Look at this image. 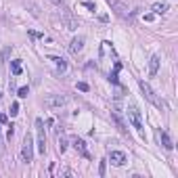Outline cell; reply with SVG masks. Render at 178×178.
Wrapping results in <instances>:
<instances>
[{"mask_svg": "<svg viewBox=\"0 0 178 178\" xmlns=\"http://www.w3.org/2000/svg\"><path fill=\"white\" fill-rule=\"evenodd\" d=\"M138 86H140L142 94H145V98H147L151 105H155V107H157V109H161V111H168V103H166L164 98H159V96L153 92V88H151L145 80H138Z\"/></svg>", "mask_w": 178, "mask_h": 178, "instance_id": "obj_1", "label": "cell"}, {"mask_svg": "<svg viewBox=\"0 0 178 178\" xmlns=\"http://www.w3.org/2000/svg\"><path fill=\"white\" fill-rule=\"evenodd\" d=\"M21 157H23V161H25V164H30V161L34 159V138H32V134H25V136H23Z\"/></svg>", "mask_w": 178, "mask_h": 178, "instance_id": "obj_2", "label": "cell"}, {"mask_svg": "<svg viewBox=\"0 0 178 178\" xmlns=\"http://www.w3.org/2000/svg\"><path fill=\"white\" fill-rule=\"evenodd\" d=\"M128 117H130L132 126L138 130V134L145 138V130H142V117H140V111H138V107H136V105H130V107H128Z\"/></svg>", "mask_w": 178, "mask_h": 178, "instance_id": "obj_3", "label": "cell"}, {"mask_svg": "<svg viewBox=\"0 0 178 178\" xmlns=\"http://www.w3.org/2000/svg\"><path fill=\"white\" fill-rule=\"evenodd\" d=\"M61 21H63V25L69 30V32H76L78 30V19L71 15V11L65 6V8H61Z\"/></svg>", "mask_w": 178, "mask_h": 178, "instance_id": "obj_4", "label": "cell"}, {"mask_svg": "<svg viewBox=\"0 0 178 178\" xmlns=\"http://www.w3.org/2000/svg\"><path fill=\"white\" fill-rule=\"evenodd\" d=\"M109 2V6H111V11L117 15V17H122V19H126L128 15H130V8H128V4L124 2V0H107Z\"/></svg>", "mask_w": 178, "mask_h": 178, "instance_id": "obj_5", "label": "cell"}, {"mask_svg": "<svg viewBox=\"0 0 178 178\" xmlns=\"http://www.w3.org/2000/svg\"><path fill=\"white\" fill-rule=\"evenodd\" d=\"M65 103H67V98H65L63 94H48V96L44 98L46 109H61Z\"/></svg>", "mask_w": 178, "mask_h": 178, "instance_id": "obj_6", "label": "cell"}, {"mask_svg": "<svg viewBox=\"0 0 178 178\" xmlns=\"http://www.w3.org/2000/svg\"><path fill=\"white\" fill-rule=\"evenodd\" d=\"M36 130H38V151L44 155L46 151V134H44V122L38 117L36 120Z\"/></svg>", "mask_w": 178, "mask_h": 178, "instance_id": "obj_7", "label": "cell"}, {"mask_svg": "<svg viewBox=\"0 0 178 178\" xmlns=\"http://www.w3.org/2000/svg\"><path fill=\"white\" fill-rule=\"evenodd\" d=\"M109 161L113 166H124L126 164V153L124 151H109Z\"/></svg>", "mask_w": 178, "mask_h": 178, "instance_id": "obj_8", "label": "cell"}, {"mask_svg": "<svg viewBox=\"0 0 178 178\" xmlns=\"http://www.w3.org/2000/svg\"><path fill=\"white\" fill-rule=\"evenodd\" d=\"M157 138H159V142L164 145V149H168V151H172V149H174V142H172V138L168 136V132L157 130Z\"/></svg>", "mask_w": 178, "mask_h": 178, "instance_id": "obj_9", "label": "cell"}, {"mask_svg": "<svg viewBox=\"0 0 178 178\" xmlns=\"http://www.w3.org/2000/svg\"><path fill=\"white\" fill-rule=\"evenodd\" d=\"M82 48H84V36H78V38L71 40L69 52H71V55H78V52H82Z\"/></svg>", "mask_w": 178, "mask_h": 178, "instance_id": "obj_10", "label": "cell"}, {"mask_svg": "<svg viewBox=\"0 0 178 178\" xmlns=\"http://www.w3.org/2000/svg\"><path fill=\"white\" fill-rule=\"evenodd\" d=\"M73 149H76V151H78V153H80V155H84V157H86V159H90L88 151H86V142H84V140H82V138H78V136H76V138H73Z\"/></svg>", "mask_w": 178, "mask_h": 178, "instance_id": "obj_11", "label": "cell"}, {"mask_svg": "<svg viewBox=\"0 0 178 178\" xmlns=\"http://www.w3.org/2000/svg\"><path fill=\"white\" fill-rule=\"evenodd\" d=\"M111 117H113V122L117 124V128H120V132H122V134H128V128H126V122L122 120V115H120L117 111H113V113H111Z\"/></svg>", "mask_w": 178, "mask_h": 178, "instance_id": "obj_12", "label": "cell"}, {"mask_svg": "<svg viewBox=\"0 0 178 178\" xmlns=\"http://www.w3.org/2000/svg\"><path fill=\"white\" fill-rule=\"evenodd\" d=\"M157 69H159V57H157V55H153V57H151V61H149V76H155V73H157Z\"/></svg>", "mask_w": 178, "mask_h": 178, "instance_id": "obj_13", "label": "cell"}, {"mask_svg": "<svg viewBox=\"0 0 178 178\" xmlns=\"http://www.w3.org/2000/svg\"><path fill=\"white\" fill-rule=\"evenodd\" d=\"M57 145H59V151L65 153V149H67V138H65L63 132H57Z\"/></svg>", "mask_w": 178, "mask_h": 178, "instance_id": "obj_14", "label": "cell"}, {"mask_svg": "<svg viewBox=\"0 0 178 178\" xmlns=\"http://www.w3.org/2000/svg\"><path fill=\"white\" fill-rule=\"evenodd\" d=\"M166 11H168V4H166V2H155V4H153V13H155V15H164Z\"/></svg>", "mask_w": 178, "mask_h": 178, "instance_id": "obj_15", "label": "cell"}, {"mask_svg": "<svg viewBox=\"0 0 178 178\" xmlns=\"http://www.w3.org/2000/svg\"><path fill=\"white\" fill-rule=\"evenodd\" d=\"M50 61H55V65H57L61 71H65V69H67V63H65V59H63V57H55V55H52V57H50Z\"/></svg>", "mask_w": 178, "mask_h": 178, "instance_id": "obj_16", "label": "cell"}, {"mask_svg": "<svg viewBox=\"0 0 178 178\" xmlns=\"http://www.w3.org/2000/svg\"><path fill=\"white\" fill-rule=\"evenodd\" d=\"M27 94H30V88H27V86H21V88L17 90V96H19V98H27Z\"/></svg>", "mask_w": 178, "mask_h": 178, "instance_id": "obj_17", "label": "cell"}, {"mask_svg": "<svg viewBox=\"0 0 178 178\" xmlns=\"http://www.w3.org/2000/svg\"><path fill=\"white\" fill-rule=\"evenodd\" d=\"M11 67H13V73H15V76H19V73H21V61H13V63H11Z\"/></svg>", "mask_w": 178, "mask_h": 178, "instance_id": "obj_18", "label": "cell"}, {"mask_svg": "<svg viewBox=\"0 0 178 178\" xmlns=\"http://www.w3.org/2000/svg\"><path fill=\"white\" fill-rule=\"evenodd\" d=\"M17 113H19V103H13L11 105V117H15Z\"/></svg>", "mask_w": 178, "mask_h": 178, "instance_id": "obj_19", "label": "cell"}, {"mask_svg": "<svg viewBox=\"0 0 178 178\" xmlns=\"http://www.w3.org/2000/svg\"><path fill=\"white\" fill-rule=\"evenodd\" d=\"M78 90H82V92H88L90 86L86 84V82H78Z\"/></svg>", "mask_w": 178, "mask_h": 178, "instance_id": "obj_20", "label": "cell"}, {"mask_svg": "<svg viewBox=\"0 0 178 178\" xmlns=\"http://www.w3.org/2000/svg\"><path fill=\"white\" fill-rule=\"evenodd\" d=\"M105 168H107V161H101V166H98V174L101 176H105Z\"/></svg>", "mask_w": 178, "mask_h": 178, "instance_id": "obj_21", "label": "cell"}, {"mask_svg": "<svg viewBox=\"0 0 178 178\" xmlns=\"http://www.w3.org/2000/svg\"><path fill=\"white\" fill-rule=\"evenodd\" d=\"M55 6H59V8H65V0H50Z\"/></svg>", "mask_w": 178, "mask_h": 178, "instance_id": "obj_22", "label": "cell"}, {"mask_svg": "<svg viewBox=\"0 0 178 178\" xmlns=\"http://www.w3.org/2000/svg\"><path fill=\"white\" fill-rule=\"evenodd\" d=\"M8 55H11V48H4V50H2V57H0V61H6V57H8Z\"/></svg>", "mask_w": 178, "mask_h": 178, "instance_id": "obj_23", "label": "cell"}, {"mask_svg": "<svg viewBox=\"0 0 178 178\" xmlns=\"http://www.w3.org/2000/svg\"><path fill=\"white\" fill-rule=\"evenodd\" d=\"M84 6H86V8H90V11H94V4H92V2H84Z\"/></svg>", "mask_w": 178, "mask_h": 178, "instance_id": "obj_24", "label": "cell"}, {"mask_svg": "<svg viewBox=\"0 0 178 178\" xmlns=\"http://www.w3.org/2000/svg\"><path fill=\"white\" fill-rule=\"evenodd\" d=\"M0 124H6V115L4 113H0Z\"/></svg>", "mask_w": 178, "mask_h": 178, "instance_id": "obj_25", "label": "cell"}, {"mask_svg": "<svg viewBox=\"0 0 178 178\" xmlns=\"http://www.w3.org/2000/svg\"><path fill=\"white\" fill-rule=\"evenodd\" d=\"M0 151H2V132H0Z\"/></svg>", "mask_w": 178, "mask_h": 178, "instance_id": "obj_26", "label": "cell"}, {"mask_svg": "<svg viewBox=\"0 0 178 178\" xmlns=\"http://www.w3.org/2000/svg\"><path fill=\"white\" fill-rule=\"evenodd\" d=\"M0 98H2V92H0Z\"/></svg>", "mask_w": 178, "mask_h": 178, "instance_id": "obj_27", "label": "cell"}]
</instances>
